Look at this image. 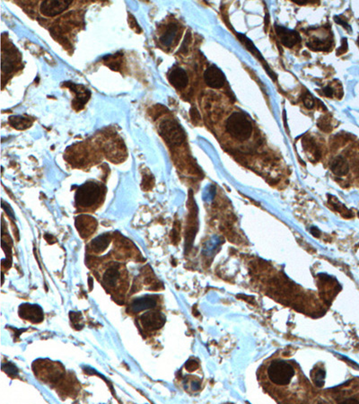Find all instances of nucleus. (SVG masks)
Wrapping results in <instances>:
<instances>
[{
	"instance_id": "obj_1",
	"label": "nucleus",
	"mask_w": 359,
	"mask_h": 404,
	"mask_svg": "<svg viewBox=\"0 0 359 404\" xmlns=\"http://www.w3.org/2000/svg\"><path fill=\"white\" fill-rule=\"evenodd\" d=\"M268 378L277 386H286L295 378L296 370L294 365L285 360H277L272 361L267 370Z\"/></svg>"
},
{
	"instance_id": "obj_2",
	"label": "nucleus",
	"mask_w": 359,
	"mask_h": 404,
	"mask_svg": "<svg viewBox=\"0 0 359 404\" xmlns=\"http://www.w3.org/2000/svg\"><path fill=\"white\" fill-rule=\"evenodd\" d=\"M227 130L232 137L243 141L251 137L252 126L244 114L235 113L227 120Z\"/></svg>"
},
{
	"instance_id": "obj_3",
	"label": "nucleus",
	"mask_w": 359,
	"mask_h": 404,
	"mask_svg": "<svg viewBox=\"0 0 359 404\" xmlns=\"http://www.w3.org/2000/svg\"><path fill=\"white\" fill-rule=\"evenodd\" d=\"M102 188L94 182H87L81 185L76 193V202L80 207H90L100 201Z\"/></svg>"
},
{
	"instance_id": "obj_4",
	"label": "nucleus",
	"mask_w": 359,
	"mask_h": 404,
	"mask_svg": "<svg viewBox=\"0 0 359 404\" xmlns=\"http://www.w3.org/2000/svg\"><path fill=\"white\" fill-rule=\"evenodd\" d=\"M159 132L165 141L171 145H180L185 139V134L182 127L172 120L162 121L159 126Z\"/></svg>"
},
{
	"instance_id": "obj_5",
	"label": "nucleus",
	"mask_w": 359,
	"mask_h": 404,
	"mask_svg": "<svg viewBox=\"0 0 359 404\" xmlns=\"http://www.w3.org/2000/svg\"><path fill=\"white\" fill-rule=\"evenodd\" d=\"M71 1L64 0H47L43 1L40 5V13L45 16H55L59 15L69 7Z\"/></svg>"
},
{
	"instance_id": "obj_6",
	"label": "nucleus",
	"mask_w": 359,
	"mask_h": 404,
	"mask_svg": "<svg viewBox=\"0 0 359 404\" xmlns=\"http://www.w3.org/2000/svg\"><path fill=\"white\" fill-rule=\"evenodd\" d=\"M206 84L213 88H220L225 84L226 78L220 69L216 66H210L204 73Z\"/></svg>"
},
{
	"instance_id": "obj_7",
	"label": "nucleus",
	"mask_w": 359,
	"mask_h": 404,
	"mask_svg": "<svg viewBox=\"0 0 359 404\" xmlns=\"http://www.w3.org/2000/svg\"><path fill=\"white\" fill-rule=\"evenodd\" d=\"M276 33L279 35L282 44L287 48H292L293 46L300 42V35L296 31L287 29L279 25H276Z\"/></svg>"
},
{
	"instance_id": "obj_8",
	"label": "nucleus",
	"mask_w": 359,
	"mask_h": 404,
	"mask_svg": "<svg viewBox=\"0 0 359 404\" xmlns=\"http://www.w3.org/2000/svg\"><path fill=\"white\" fill-rule=\"evenodd\" d=\"M19 315L32 323H40L43 320V312L39 306L24 304L20 306Z\"/></svg>"
},
{
	"instance_id": "obj_9",
	"label": "nucleus",
	"mask_w": 359,
	"mask_h": 404,
	"mask_svg": "<svg viewBox=\"0 0 359 404\" xmlns=\"http://www.w3.org/2000/svg\"><path fill=\"white\" fill-rule=\"evenodd\" d=\"M164 322V316L158 312H148L141 316V323L147 330H158L163 325Z\"/></svg>"
},
{
	"instance_id": "obj_10",
	"label": "nucleus",
	"mask_w": 359,
	"mask_h": 404,
	"mask_svg": "<svg viewBox=\"0 0 359 404\" xmlns=\"http://www.w3.org/2000/svg\"><path fill=\"white\" fill-rule=\"evenodd\" d=\"M97 226L95 219L90 216H79L76 218V227L80 236L85 238L94 233Z\"/></svg>"
},
{
	"instance_id": "obj_11",
	"label": "nucleus",
	"mask_w": 359,
	"mask_h": 404,
	"mask_svg": "<svg viewBox=\"0 0 359 404\" xmlns=\"http://www.w3.org/2000/svg\"><path fill=\"white\" fill-rule=\"evenodd\" d=\"M157 298L152 296H144L138 297L133 301L131 304V309L134 312H141V311L153 309L157 306Z\"/></svg>"
},
{
	"instance_id": "obj_12",
	"label": "nucleus",
	"mask_w": 359,
	"mask_h": 404,
	"mask_svg": "<svg viewBox=\"0 0 359 404\" xmlns=\"http://www.w3.org/2000/svg\"><path fill=\"white\" fill-rule=\"evenodd\" d=\"M168 79H169L171 84L173 85L175 88H184L188 84L187 74L181 68L173 69L172 72L169 74Z\"/></svg>"
},
{
	"instance_id": "obj_13",
	"label": "nucleus",
	"mask_w": 359,
	"mask_h": 404,
	"mask_svg": "<svg viewBox=\"0 0 359 404\" xmlns=\"http://www.w3.org/2000/svg\"><path fill=\"white\" fill-rule=\"evenodd\" d=\"M69 88L72 89L75 93L77 94V97L75 100V104H79V108H82L88 99L90 98V92L88 89L84 88V86L82 85H78V84H72Z\"/></svg>"
},
{
	"instance_id": "obj_14",
	"label": "nucleus",
	"mask_w": 359,
	"mask_h": 404,
	"mask_svg": "<svg viewBox=\"0 0 359 404\" xmlns=\"http://www.w3.org/2000/svg\"><path fill=\"white\" fill-rule=\"evenodd\" d=\"M330 169L335 175L344 176L349 173V164L344 158H338L331 163Z\"/></svg>"
},
{
	"instance_id": "obj_15",
	"label": "nucleus",
	"mask_w": 359,
	"mask_h": 404,
	"mask_svg": "<svg viewBox=\"0 0 359 404\" xmlns=\"http://www.w3.org/2000/svg\"><path fill=\"white\" fill-rule=\"evenodd\" d=\"M109 243H110L109 235L108 234H104V235H101L98 237L94 238V240L91 242V246L96 253H100V252H103L107 249Z\"/></svg>"
},
{
	"instance_id": "obj_16",
	"label": "nucleus",
	"mask_w": 359,
	"mask_h": 404,
	"mask_svg": "<svg viewBox=\"0 0 359 404\" xmlns=\"http://www.w3.org/2000/svg\"><path fill=\"white\" fill-rule=\"evenodd\" d=\"M178 33V26L175 24H172V25H168L167 28L165 30V32L163 33V35L160 37V41L162 42V44L165 45V46H169L172 44L173 42V40L176 37Z\"/></svg>"
},
{
	"instance_id": "obj_17",
	"label": "nucleus",
	"mask_w": 359,
	"mask_h": 404,
	"mask_svg": "<svg viewBox=\"0 0 359 404\" xmlns=\"http://www.w3.org/2000/svg\"><path fill=\"white\" fill-rule=\"evenodd\" d=\"M120 271H119L118 268L115 267H112L109 268L107 271H105L104 275V283L106 284V286H110V287H114L117 281L120 279Z\"/></svg>"
},
{
	"instance_id": "obj_18",
	"label": "nucleus",
	"mask_w": 359,
	"mask_h": 404,
	"mask_svg": "<svg viewBox=\"0 0 359 404\" xmlns=\"http://www.w3.org/2000/svg\"><path fill=\"white\" fill-rule=\"evenodd\" d=\"M9 122L14 128L19 130L29 128L32 125V121L29 119L24 116H11L9 118Z\"/></svg>"
},
{
	"instance_id": "obj_19",
	"label": "nucleus",
	"mask_w": 359,
	"mask_h": 404,
	"mask_svg": "<svg viewBox=\"0 0 359 404\" xmlns=\"http://www.w3.org/2000/svg\"><path fill=\"white\" fill-rule=\"evenodd\" d=\"M121 58H122V55L120 54V53L107 56L104 59V63L113 70H117L118 71L120 69Z\"/></svg>"
},
{
	"instance_id": "obj_20",
	"label": "nucleus",
	"mask_w": 359,
	"mask_h": 404,
	"mask_svg": "<svg viewBox=\"0 0 359 404\" xmlns=\"http://www.w3.org/2000/svg\"><path fill=\"white\" fill-rule=\"evenodd\" d=\"M308 46L311 49L315 50H326L329 49L330 46V41H321L320 40H314L310 43H308Z\"/></svg>"
},
{
	"instance_id": "obj_21",
	"label": "nucleus",
	"mask_w": 359,
	"mask_h": 404,
	"mask_svg": "<svg viewBox=\"0 0 359 404\" xmlns=\"http://www.w3.org/2000/svg\"><path fill=\"white\" fill-rule=\"evenodd\" d=\"M70 320L72 324L74 326L77 330H81L83 328V323H82V317H81V314L80 313H75V312H71L70 313Z\"/></svg>"
},
{
	"instance_id": "obj_22",
	"label": "nucleus",
	"mask_w": 359,
	"mask_h": 404,
	"mask_svg": "<svg viewBox=\"0 0 359 404\" xmlns=\"http://www.w3.org/2000/svg\"><path fill=\"white\" fill-rule=\"evenodd\" d=\"M2 369L4 372H5L7 375H18V369L15 365H13L12 363H6V364H3L2 365Z\"/></svg>"
},
{
	"instance_id": "obj_23",
	"label": "nucleus",
	"mask_w": 359,
	"mask_h": 404,
	"mask_svg": "<svg viewBox=\"0 0 359 404\" xmlns=\"http://www.w3.org/2000/svg\"><path fill=\"white\" fill-rule=\"evenodd\" d=\"M128 25L137 33H141V28L138 26V22L132 15H128Z\"/></svg>"
},
{
	"instance_id": "obj_24",
	"label": "nucleus",
	"mask_w": 359,
	"mask_h": 404,
	"mask_svg": "<svg viewBox=\"0 0 359 404\" xmlns=\"http://www.w3.org/2000/svg\"><path fill=\"white\" fill-rule=\"evenodd\" d=\"M304 104H305L306 108L311 109L314 107L315 101H314V98H313V96L311 94H308L307 95H305V99H304Z\"/></svg>"
},
{
	"instance_id": "obj_25",
	"label": "nucleus",
	"mask_w": 359,
	"mask_h": 404,
	"mask_svg": "<svg viewBox=\"0 0 359 404\" xmlns=\"http://www.w3.org/2000/svg\"><path fill=\"white\" fill-rule=\"evenodd\" d=\"M191 117H192V121L194 123H198L200 121V114L198 112L196 108H192L191 110Z\"/></svg>"
},
{
	"instance_id": "obj_26",
	"label": "nucleus",
	"mask_w": 359,
	"mask_h": 404,
	"mask_svg": "<svg viewBox=\"0 0 359 404\" xmlns=\"http://www.w3.org/2000/svg\"><path fill=\"white\" fill-rule=\"evenodd\" d=\"M347 49H348V40L346 38H343L342 39V45H341V47L338 49L337 50V55L339 56V55L343 54L345 53L346 51H347Z\"/></svg>"
},
{
	"instance_id": "obj_27",
	"label": "nucleus",
	"mask_w": 359,
	"mask_h": 404,
	"mask_svg": "<svg viewBox=\"0 0 359 404\" xmlns=\"http://www.w3.org/2000/svg\"><path fill=\"white\" fill-rule=\"evenodd\" d=\"M190 40H191V34L188 33L187 35H186V37H185V39H184V41H183V43H182V48H181V51H182V52H186V51H187L188 45H189Z\"/></svg>"
},
{
	"instance_id": "obj_28",
	"label": "nucleus",
	"mask_w": 359,
	"mask_h": 404,
	"mask_svg": "<svg viewBox=\"0 0 359 404\" xmlns=\"http://www.w3.org/2000/svg\"><path fill=\"white\" fill-rule=\"evenodd\" d=\"M197 367L198 363L195 360H189L187 363H186V369L191 371V372L197 369Z\"/></svg>"
},
{
	"instance_id": "obj_29",
	"label": "nucleus",
	"mask_w": 359,
	"mask_h": 404,
	"mask_svg": "<svg viewBox=\"0 0 359 404\" xmlns=\"http://www.w3.org/2000/svg\"><path fill=\"white\" fill-rule=\"evenodd\" d=\"M2 207H3V208H5V211L9 215L10 217H12V218H15V214H14L13 210L10 208L8 205H7V207H5V202H3V203H2Z\"/></svg>"
},
{
	"instance_id": "obj_30",
	"label": "nucleus",
	"mask_w": 359,
	"mask_h": 404,
	"mask_svg": "<svg viewBox=\"0 0 359 404\" xmlns=\"http://www.w3.org/2000/svg\"><path fill=\"white\" fill-rule=\"evenodd\" d=\"M322 91H323V94H324L325 96H327V97H332V95H333V90H332V88L330 87V86L325 87Z\"/></svg>"
},
{
	"instance_id": "obj_31",
	"label": "nucleus",
	"mask_w": 359,
	"mask_h": 404,
	"mask_svg": "<svg viewBox=\"0 0 359 404\" xmlns=\"http://www.w3.org/2000/svg\"><path fill=\"white\" fill-rule=\"evenodd\" d=\"M335 22L337 23V24H339V25H343L345 28L347 29H350V25H348L347 23H345L344 21H342V20L340 19V17H338V16H335L334 17Z\"/></svg>"
},
{
	"instance_id": "obj_32",
	"label": "nucleus",
	"mask_w": 359,
	"mask_h": 404,
	"mask_svg": "<svg viewBox=\"0 0 359 404\" xmlns=\"http://www.w3.org/2000/svg\"><path fill=\"white\" fill-rule=\"evenodd\" d=\"M294 2L296 3L297 5H306V4H308V3H309V2H308V1H306V0H304V2H300V0H294Z\"/></svg>"
},
{
	"instance_id": "obj_33",
	"label": "nucleus",
	"mask_w": 359,
	"mask_h": 404,
	"mask_svg": "<svg viewBox=\"0 0 359 404\" xmlns=\"http://www.w3.org/2000/svg\"><path fill=\"white\" fill-rule=\"evenodd\" d=\"M358 43H359V40H358Z\"/></svg>"
}]
</instances>
